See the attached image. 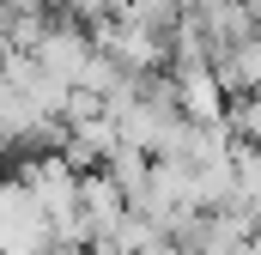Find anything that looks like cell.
<instances>
[{
	"mask_svg": "<svg viewBox=\"0 0 261 255\" xmlns=\"http://www.w3.org/2000/svg\"><path fill=\"white\" fill-rule=\"evenodd\" d=\"M55 249V219L31 194L24 176H12L0 194V255H49Z\"/></svg>",
	"mask_w": 261,
	"mask_h": 255,
	"instance_id": "1",
	"label": "cell"
},
{
	"mask_svg": "<svg viewBox=\"0 0 261 255\" xmlns=\"http://www.w3.org/2000/svg\"><path fill=\"white\" fill-rule=\"evenodd\" d=\"M122 146V128H116V116L103 110V116H85V122H67V140L61 152L79 164V170H97V164H110V152Z\"/></svg>",
	"mask_w": 261,
	"mask_h": 255,
	"instance_id": "3",
	"label": "cell"
},
{
	"mask_svg": "<svg viewBox=\"0 0 261 255\" xmlns=\"http://www.w3.org/2000/svg\"><path fill=\"white\" fill-rule=\"evenodd\" d=\"M79 207H85V219L97 225V237H116V225L134 213V194L97 164V170H85V189H79Z\"/></svg>",
	"mask_w": 261,
	"mask_h": 255,
	"instance_id": "2",
	"label": "cell"
},
{
	"mask_svg": "<svg viewBox=\"0 0 261 255\" xmlns=\"http://www.w3.org/2000/svg\"><path fill=\"white\" fill-rule=\"evenodd\" d=\"M158 237H164V219H158L152 207H134L128 219L116 225V237H110V243H116L122 255H146L152 243H158Z\"/></svg>",
	"mask_w": 261,
	"mask_h": 255,
	"instance_id": "4",
	"label": "cell"
},
{
	"mask_svg": "<svg viewBox=\"0 0 261 255\" xmlns=\"http://www.w3.org/2000/svg\"><path fill=\"white\" fill-rule=\"evenodd\" d=\"M49 12L43 6H6V49H37L43 37H49Z\"/></svg>",
	"mask_w": 261,
	"mask_h": 255,
	"instance_id": "5",
	"label": "cell"
}]
</instances>
